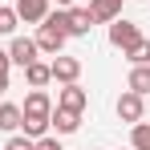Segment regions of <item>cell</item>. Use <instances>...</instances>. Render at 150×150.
Masks as SVG:
<instances>
[{
	"label": "cell",
	"mask_w": 150,
	"mask_h": 150,
	"mask_svg": "<svg viewBox=\"0 0 150 150\" xmlns=\"http://www.w3.org/2000/svg\"><path fill=\"white\" fill-rule=\"evenodd\" d=\"M37 41H33V37H12V45H8V61H12V65H21V69H25L28 61H37Z\"/></svg>",
	"instance_id": "obj_6"
},
{
	"label": "cell",
	"mask_w": 150,
	"mask_h": 150,
	"mask_svg": "<svg viewBox=\"0 0 150 150\" xmlns=\"http://www.w3.org/2000/svg\"><path fill=\"white\" fill-rule=\"evenodd\" d=\"M122 57L130 61V65H150V41L142 37V41H138V45H130V49H126Z\"/></svg>",
	"instance_id": "obj_14"
},
{
	"label": "cell",
	"mask_w": 150,
	"mask_h": 150,
	"mask_svg": "<svg viewBox=\"0 0 150 150\" xmlns=\"http://www.w3.org/2000/svg\"><path fill=\"white\" fill-rule=\"evenodd\" d=\"M89 16L93 25H110L122 16V0H89Z\"/></svg>",
	"instance_id": "obj_10"
},
{
	"label": "cell",
	"mask_w": 150,
	"mask_h": 150,
	"mask_svg": "<svg viewBox=\"0 0 150 150\" xmlns=\"http://www.w3.org/2000/svg\"><path fill=\"white\" fill-rule=\"evenodd\" d=\"M0 130L4 134H16L21 130V105L16 101H0Z\"/></svg>",
	"instance_id": "obj_12"
},
{
	"label": "cell",
	"mask_w": 150,
	"mask_h": 150,
	"mask_svg": "<svg viewBox=\"0 0 150 150\" xmlns=\"http://www.w3.org/2000/svg\"><path fill=\"white\" fill-rule=\"evenodd\" d=\"M49 130L57 134V138H65V134H77V130H81V114L53 105V114H49Z\"/></svg>",
	"instance_id": "obj_5"
},
{
	"label": "cell",
	"mask_w": 150,
	"mask_h": 150,
	"mask_svg": "<svg viewBox=\"0 0 150 150\" xmlns=\"http://www.w3.org/2000/svg\"><path fill=\"white\" fill-rule=\"evenodd\" d=\"M138 41H142V28L134 25V21H122V16H118V21H110V45H114V49H130V45H138Z\"/></svg>",
	"instance_id": "obj_2"
},
{
	"label": "cell",
	"mask_w": 150,
	"mask_h": 150,
	"mask_svg": "<svg viewBox=\"0 0 150 150\" xmlns=\"http://www.w3.org/2000/svg\"><path fill=\"white\" fill-rule=\"evenodd\" d=\"M57 4H61V8H73V0H57Z\"/></svg>",
	"instance_id": "obj_21"
},
{
	"label": "cell",
	"mask_w": 150,
	"mask_h": 150,
	"mask_svg": "<svg viewBox=\"0 0 150 150\" xmlns=\"http://www.w3.org/2000/svg\"><path fill=\"white\" fill-rule=\"evenodd\" d=\"M89 28H93L89 8H65V33L69 37H89Z\"/></svg>",
	"instance_id": "obj_8"
},
{
	"label": "cell",
	"mask_w": 150,
	"mask_h": 150,
	"mask_svg": "<svg viewBox=\"0 0 150 150\" xmlns=\"http://www.w3.org/2000/svg\"><path fill=\"white\" fill-rule=\"evenodd\" d=\"M49 73H53V81L69 85V81H77V77H81V61H77V57H69V53H57V57L49 61Z\"/></svg>",
	"instance_id": "obj_4"
},
{
	"label": "cell",
	"mask_w": 150,
	"mask_h": 150,
	"mask_svg": "<svg viewBox=\"0 0 150 150\" xmlns=\"http://www.w3.org/2000/svg\"><path fill=\"white\" fill-rule=\"evenodd\" d=\"M37 49L49 53V57H57V53L65 49V41H69V33H65V8H57V12H49L41 25H37Z\"/></svg>",
	"instance_id": "obj_1"
},
{
	"label": "cell",
	"mask_w": 150,
	"mask_h": 150,
	"mask_svg": "<svg viewBox=\"0 0 150 150\" xmlns=\"http://www.w3.org/2000/svg\"><path fill=\"white\" fill-rule=\"evenodd\" d=\"M0 93H8V69H0Z\"/></svg>",
	"instance_id": "obj_19"
},
{
	"label": "cell",
	"mask_w": 150,
	"mask_h": 150,
	"mask_svg": "<svg viewBox=\"0 0 150 150\" xmlns=\"http://www.w3.org/2000/svg\"><path fill=\"white\" fill-rule=\"evenodd\" d=\"M126 150H134V146H126Z\"/></svg>",
	"instance_id": "obj_22"
},
{
	"label": "cell",
	"mask_w": 150,
	"mask_h": 150,
	"mask_svg": "<svg viewBox=\"0 0 150 150\" xmlns=\"http://www.w3.org/2000/svg\"><path fill=\"white\" fill-rule=\"evenodd\" d=\"M118 118H122L126 126L142 122V118H146V98H142V93H134V89H126L122 98H118Z\"/></svg>",
	"instance_id": "obj_3"
},
{
	"label": "cell",
	"mask_w": 150,
	"mask_h": 150,
	"mask_svg": "<svg viewBox=\"0 0 150 150\" xmlns=\"http://www.w3.org/2000/svg\"><path fill=\"white\" fill-rule=\"evenodd\" d=\"M16 25H21L16 8H0V37H16Z\"/></svg>",
	"instance_id": "obj_16"
},
{
	"label": "cell",
	"mask_w": 150,
	"mask_h": 150,
	"mask_svg": "<svg viewBox=\"0 0 150 150\" xmlns=\"http://www.w3.org/2000/svg\"><path fill=\"white\" fill-rule=\"evenodd\" d=\"M12 8H16V16H21L25 25H41V21L49 16V0H16Z\"/></svg>",
	"instance_id": "obj_9"
},
{
	"label": "cell",
	"mask_w": 150,
	"mask_h": 150,
	"mask_svg": "<svg viewBox=\"0 0 150 150\" xmlns=\"http://www.w3.org/2000/svg\"><path fill=\"white\" fill-rule=\"evenodd\" d=\"M57 105H61V110H73V114H81V110L89 105V93H85L77 81H69V85H61V93H57Z\"/></svg>",
	"instance_id": "obj_7"
},
{
	"label": "cell",
	"mask_w": 150,
	"mask_h": 150,
	"mask_svg": "<svg viewBox=\"0 0 150 150\" xmlns=\"http://www.w3.org/2000/svg\"><path fill=\"white\" fill-rule=\"evenodd\" d=\"M25 81H28V89H45V85L53 81V73H49L45 61H28L25 65Z\"/></svg>",
	"instance_id": "obj_11"
},
{
	"label": "cell",
	"mask_w": 150,
	"mask_h": 150,
	"mask_svg": "<svg viewBox=\"0 0 150 150\" xmlns=\"http://www.w3.org/2000/svg\"><path fill=\"white\" fill-rule=\"evenodd\" d=\"M12 61H8V49H0V69H8Z\"/></svg>",
	"instance_id": "obj_20"
},
{
	"label": "cell",
	"mask_w": 150,
	"mask_h": 150,
	"mask_svg": "<svg viewBox=\"0 0 150 150\" xmlns=\"http://www.w3.org/2000/svg\"><path fill=\"white\" fill-rule=\"evenodd\" d=\"M37 150H65V146H61V138H49L45 134V138H37Z\"/></svg>",
	"instance_id": "obj_18"
},
{
	"label": "cell",
	"mask_w": 150,
	"mask_h": 150,
	"mask_svg": "<svg viewBox=\"0 0 150 150\" xmlns=\"http://www.w3.org/2000/svg\"><path fill=\"white\" fill-rule=\"evenodd\" d=\"M130 146L134 150H150V122H134L130 126Z\"/></svg>",
	"instance_id": "obj_15"
},
{
	"label": "cell",
	"mask_w": 150,
	"mask_h": 150,
	"mask_svg": "<svg viewBox=\"0 0 150 150\" xmlns=\"http://www.w3.org/2000/svg\"><path fill=\"white\" fill-rule=\"evenodd\" d=\"M4 150H37V142H33V138H25V134H12Z\"/></svg>",
	"instance_id": "obj_17"
},
{
	"label": "cell",
	"mask_w": 150,
	"mask_h": 150,
	"mask_svg": "<svg viewBox=\"0 0 150 150\" xmlns=\"http://www.w3.org/2000/svg\"><path fill=\"white\" fill-rule=\"evenodd\" d=\"M126 89H134V93L146 98V93H150V65H134L130 77H126Z\"/></svg>",
	"instance_id": "obj_13"
}]
</instances>
